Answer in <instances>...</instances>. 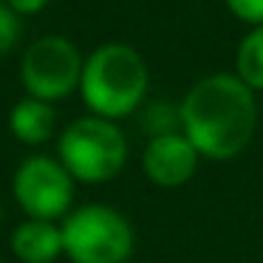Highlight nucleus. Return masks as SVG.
<instances>
[{
    "mask_svg": "<svg viewBox=\"0 0 263 263\" xmlns=\"http://www.w3.org/2000/svg\"><path fill=\"white\" fill-rule=\"evenodd\" d=\"M181 133L201 159L229 161L257 133V99L235 74L201 77L178 105Z\"/></svg>",
    "mask_w": 263,
    "mask_h": 263,
    "instance_id": "nucleus-1",
    "label": "nucleus"
},
{
    "mask_svg": "<svg viewBox=\"0 0 263 263\" xmlns=\"http://www.w3.org/2000/svg\"><path fill=\"white\" fill-rule=\"evenodd\" d=\"M150 88L144 57L127 43H105L82 63L80 97L91 116L119 122L142 108Z\"/></svg>",
    "mask_w": 263,
    "mask_h": 263,
    "instance_id": "nucleus-2",
    "label": "nucleus"
},
{
    "mask_svg": "<svg viewBox=\"0 0 263 263\" xmlns=\"http://www.w3.org/2000/svg\"><path fill=\"white\" fill-rule=\"evenodd\" d=\"M127 136L119 122L80 116L68 122L57 136V159L77 184L114 181L127 164Z\"/></svg>",
    "mask_w": 263,
    "mask_h": 263,
    "instance_id": "nucleus-3",
    "label": "nucleus"
},
{
    "mask_svg": "<svg viewBox=\"0 0 263 263\" xmlns=\"http://www.w3.org/2000/svg\"><path fill=\"white\" fill-rule=\"evenodd\" d=\"M60 229L63 257L71 263H127L136 249V232L127 215L99 201L74 206Z\"/></svg>",
    "mask_w": 263,
    "mask_h": 263,
    "instance_id": "nucleus-4",
    "label": "nucleus"
},
{
    "mask_svg": "<svg viewBox=\"0 0 263 263\" xmlns=\"http://www.w3.org/2000/svg\"><path fill=\"white\" fill-rule=\"evenodd\" d=\"M85 57L63 34L37 37L26 46L20 60V82L26 93L40 102H60L80 91V77Z\"/></svg>",
    "mask_w": 263,
    "mask_h": 263,
    "instance_id": "nucleus-5",
    "label": "nucleus"
},
{
    "mask_svg": "<svg viewBox=\"0 0 263 263\" xmlns=\"http://www.w3.org/2000/svg\"><path fill=\"white\" fill-rule=\"evenodd\" d=\"M77 181L60 164L57 156L34 153L26 156L12 176V195L26 218L34 221H54L65 218L74 210Z\"/></svg>",
    "mask_w": 263,
    "mask_h": 263,
    "instance_id": "nucleus-6",
    "label": "nucleus"
},
{
    "mask_svg": "<svg viewBox=\"0 0 263 263\" xmlns=\"http://www.w3.org/2000/svg\"><path fill=\"white\" fill-rule=\"evenodd\" d=\"M198 150L190 144L181 130L147 139L142 150V173L150 184L161 190H178L195 176L198 170Z\"/></svg>",
    "mask_w": 263,
    "mask_h": 263,
    "instance_id": "nucleus-7",
    "label": "nucleus"
},
{
    "mask_svg": "<svg viewBox=\"0 0 263 263\" xmlns=\"http://www.w3.org/2000/svg\"><path fill=\"white\" fill-rule=\"evenodd\" d=\"M9 249L20 263H57L63 257V229L54 221L26 218L12 229Z\"/></svg>",
    "mask_w": 263,
    "mask_h": 263,
    "instance_id": "nucleus-8",
    "label": "nucleus"
},
{
    "mask_svg": "<svg viewBox=\"0 0 263 263\" xmlns=\"http://www.w3.org/2000/svg\"><path fill=\"white\" fill-rule=\"evenodd\" d=\"M9 130L20 144L40 147L57 130V114L48 102H40L34 97H23L9 110Z\"/></svg>",
    "mask_w": 263,
    "mask_h": 263,
    "instance_id": "nucleus-9",
    "label": "nucleus"
},
{
    "mask_svg": "<svg viewBox=\"0 0 263 263\" xmlns=\"http://www.w3.org/2000/svg\"><path fill=\"white\" fill-rule=\"evenodd\" d=\"M235 77L249 91H263V26H255L243 34L235 51Z\"/></svg>",
    "mask_w": 263,
    "mask_h": 263,
    "instance_id": "nucleus-10",
    "label": "nucleus"
},
{
    "mask_svg": "<svg viewBox=\"0 0 263 263\" xmlns=\"http://www.w3.org/2000/svg\"><path fill=\"white\" fill-rule=\"evenodd\" d=\"M144 130L150 133V139L181 130V122H178V108L173 110L170 105H150L147 114H144Z\"/></svg>",
    "mask_w": 263,
    "mask_h": 263,
    "instance_id": "nucleus-11",
    "label": "nucleus"
},
{
    "mask_svg": "<svg viewBox=\"0 0 263 263\" xmlns=\"http://www.w3.org/2000/svg\"><path fill=\"white\" fill-rule=\"evenodd\" d=\"M23 34V17L9 6L6 0L0 3V54L12 51Z\"/></svg>",
    "mask_w": 263,
    "mask_h": 263,
    "instance_id": "nucleus-12",
    "label": "nucleus"
},
{
    "mask_svg": "<svg viewBox=\"0 0 263 263\" xmlns=\"http://www.w3.org/2000/svg\"><path fill=\"white\" fill-rule=\"evenodd\" d=\"M227 9L246 26H263V0H223Z\"/></svg>",
    "mask_w": 263,
    "mask_h": 263,
    "instance_id": "nucleus-13",
    "label": "nucleus"
},
{
    "mask_svg": "<svg viewBox=\"0 0 263 263\" xmlns=\"http://www.w3.org/2000/svg\"><path fill=\"white\" fill-rule=\"evenodd\" d=\"M6 3L20 14V17H26V14H37V12H43V9H46L48 3H51V0H6Z\"/></svg>",
    "mask_w": 263,
    "mask_h": 263,
    "instance_id": "nucleus-14",
    "label": "nucleus"
},
{
    "mask_svg": "<svg viewBox=\"0 0 263 263\" xmlns=\"http://www.w3.org/2000/svg\"><path fill=\"white\" fill-rule=\"evenodd\" d=\"M0 223H3V201H0Z\"/></svg>",
    "mask_w": 263,
    "mask_h": 263,
    "instance_id": "nucleus-15",
    "label": "nucleus"
}]
</instances>
